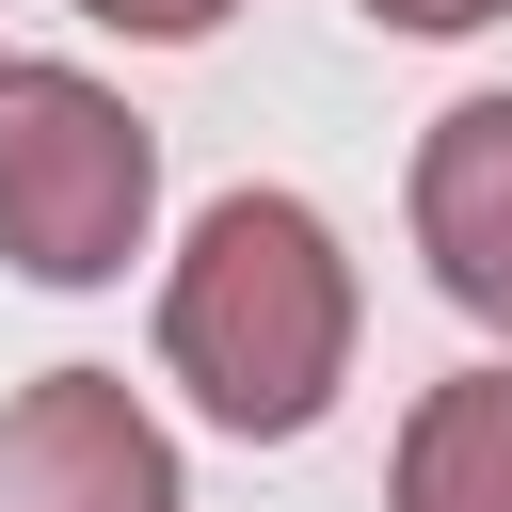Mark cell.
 <instances>
[{
    "instance_id": "cell-1",
    "label": "cell",
    "mask_w": 512,
    "mask_h": 512,
    "mask_svg": "<svg viewBox=\"0 0 512 512\" xmlns=\"http://www.w3.org/2000/svg\"><path fill=\"white\" fill-rule=\"evenodd\" d=\"M352 336H368V288H352V240L304 192H208L192 240L160 256V368L240 448L320 432L336 384H352Z\"/></svg>"
},
{
    "instance_id": "cell-2",
    "label": "cell",
    "mask_w": 512,
    "mask_h": 512,
    "mask_svg": "<svg viewBox=\"0 0 512 512\" xmlns=\"http://www.w3.org/2000/svg\"><path fill=\"white\" fill-rule=\"evenodd\" d=\"M160 240V128L96 64H0V256L32 288H112Z\"/></svg>"
},
{
    "instance_id": "cell-3",
    "label": "cell",
    "mask_w": 512,
    "mask_h": 512,
    "mask_svg": "<svg viewBox=\"0 0 512 512\" xmlns=\"http://www.w3.org/2000/svg\"><path fill=\"white\" fill-rule=\"evenodd\" d=\"M0 512H192L160 400L128 368H32L0 400Z\"/></svg>"
},
{
    "instance_id": "cell-4",
    "label": "cell",
    "mask_w": 512,
    "mask_h": 512,
    "mask_svg": "<svg viewBox=\"0 0 512 512\" xmlns=\"http://www.w3.org/2000/svg\"><path fill=\"white\" fill-rule=\"evenodd\" d=\"M400 208H416L432 288H448L480 336H512V80H480V96H448V112L416 128Z\"/></svg>"
},
{
    "instance_id": "cell-5",
    "label": "cell",
    "mask_w": 512,
    "mask_h": 512,
    "mask_svg": "<svg viewBox=\"0 0 512 512\" xmlns=\"http://www.w3.org/2000/svg\"><path fill=\"white\" fill-rule=\"evenodd\" d=\"M384 512H512V368H448L400 416Z\"/></svg>"
},
{
    "instance_id": "cell-6",
    "label": "cell",
    "mask_w": 512,
    "mask_h": 512,
    "mask_svg": "<svg viewBox=\"0 0 512 512\" xmlns=\"http://www.w3.org/2000/svg\"><path fill=\"white\" fill-rule=\"evenodd\" d=\"M80 16H96V32H128V48H208L240 0H80Z\"/></svg>"
},
{
    "instance_id": "cell-7",
    "label": "cell",
    "mask_w": 512,
    "mask_h": 512,
    "mask_svg": "<svg viewBox=\"0 0 512 512\" xmlns=\"http://www.w3.org/2000/svg\"><path fill=\"white\" fill-rule=\"evenodd\" d=\"M352 16H368V32H432V48H448V32H496L512 0H352Z\"/></svg>"
}]
</instances>
